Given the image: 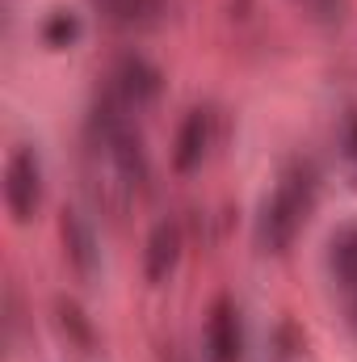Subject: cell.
I'll return each mask as SVG.
<instances>
[{"label": "cell", "instance_id": "obj_13", "mask_svg": "<svg viewBox=\"0 0 357 362\" xmlns=\"http://www.w3.org/2000/svg\"><path fill=\"white\" fill-rule=\"evenodd\" d=\"M349 148H353V156H357V110H349Z\"/></svg>", "mask_w": 357, "mask_h": 362}, {"label": "cell", "instance_id": "obj_3", "mask_svg": "<svg viewBox=\"0 0 357 362\" xmlns=\"http://www.w3.org/2000/svg\"><path fill=\"white\" fill-rule=\"evenodd\" d=\"M4 202L17 223H30L42 206V160L30 144H17L4 160Z\"/></svg>", "mask_w": 357, "mask_h": 362}, {"label": "cell", "instance_id": "obj_5", "mask_svg": "<svg viewBox=\"0 0 357 362\" xmlns=\"http://www.w3.org/2000/svg\"><path fill=\"white\" fill-rule=\"evenodd\" d=\"M206 354L210 362H240L244 354V333H240V312L227 295H219L210 303L206 316Z\"/></svg>", "mask_w": 357, "mask_h": 362}, {"label": "cell", "instance_id": "obj_8", "mask_svg": "<svg viewBox=\"0 0 357 362\" xmlns=\"http://www.w3.org/2000/svg\"><path fill=\"white\" fill-rule=\"evenodd\" d=\"M59 236H63V253H68V266L80 274V278H92L97 274V236H92L89 219L72 206L59 211Z\"/></svg>", "mask_w": 357, "mask_h": 362}, {"label": "cell", "instance_id": "obj_14", "mask_svg": "<svg viewBox=\"0 0 357 362\" xmlns=\"http://www.w3.org/2000/svg\"><path fill=\"white\" fill-rule=\"evenodd\" d=\"M345 295H349V312H353V325H357V278L345 286Z\"/></svg>", "mask_w": 357, "mask_h": 362}, {"label": "cell", "instance_id": "obj_12", "mask_svg": "<svg viewBox=\"0 0 357 362\" xmlns=\"http://www.w3.org/2000/svg\"><path fill=\"white\" fill-rule=\"evenodd\" d=\"M59 316H63V329H72V333L80 337V346H89V325H85L80 308H76V303H59Z\"/></svg>", "mask_w": 357, "mask_h": 362}, {"label": "cell", "instance_id": "obj_9", "mask_svg": "<svg viewBox=\"0 0 357 362\" xmlns=\"http://www.w3.org/2000/svg\"><path fill=\"white\" fill-rule=\"evenodd\" d=\"M92 8L122 30H152L164 17V0H92Z\"/></svg>", "mask_w": 357, "mask_h": 362}, {"label": "cell", "instance_id": "obj_1", "mask_svg": "<svg viewBox=\"0 0 357 362\" xmlns=\"http://www.w3.org/2000/svg\"><path fill=\"white\" fill-rule=\"evenodd\" d=\"M126 114L131 110L109 93L97 101L89 118V177L97 194L114 206H126L147 185V156Z\"/></svg>", "mask_w": 357, "mask_h": 362}, {"label": "cell", "instance_id": "obj_6", "mask_svg": "<svg viewBox=\"0 0 357 362\" xmlns=\"http://www.w3.org/2000/svg\"><path fill=\"white\" fill-rule=\"evenodd\" d=\"M214 127V118H210V110H189L185 114V122H181L177 131V144H173V169L177 173H193V169H202V160H206V152H210V131Z\"/></svg>", "mask_w": 357, "mask_h": 362}, {"label": "cell", "instance_id": "obj_7", "mask_svg": "<svg viewBox=\"0 0 357 362\" xmlns=\"http://www.w3.org/2000/svg\"><path fill=\"white\" fill-rule=\"evenodd\" d=\"M181 262V228L173 219H160L147 232V249H143V274L152 286H164Z\"/></svg>", "mask_w": 357, "mask_h": 362}, {"label": "cell", "instance_id": "obj_11", "mask_svg": "<svg viewBox=\"0 0 357 362\" xmlns=\"http://www.w3.org/2000/svg\"><path fill=\"white\" fill-rule=\"evenodd\" d=\"M42 38H47V47H72L76 38H80V21H76V13H68V8H55L51 17H47V25H42Z\"/></svg>", "mask_w": 357, "mask_h": 362}, {"label": "cell", "instance_id": "obj_2", "mask_svg": "<svg viewBox=\"0 0 357 362\" xmlns=\"http://www.w3.org/2000/svg\"><path fill=\"white\" fill-rule=\"evenodd\" d=\"M311 206H315V177H311V169L307 165H290L277 177L273 194L265 198V206H261V249L265 253H286L294 245V236L303 232Z\"/></svg>", "mask_w": 357, "mask_h": 362}, {"label": "cell", "instance_id": "obj_10", "mask_svg": "<svg viewBox=\"0 0 357 362\" xmlns=\"http://www.w3.org/2000/svg\"><path fill=\"white\" fill-rule=\"evenodd\" d=\"M328 266H332V278L341 286H349L357 278V223L353 228H341L328 245Z\"/></svg>", "mask_w": 357, "mask_h": 362}, {"label": "cell", "instance_id": "obj_4", "mask_svg": "<svg viewBox=\"0 0 357 362\" xmlns=\"http://www.w3.org/2000/svg\"><path fill=\"white\" fill-rule=\"evenodd\" d=\"M160 81L164 76H160L156 64H147L143 55H122L118 68H114V97L126 110H143V105H152L160 97V89H164Z\"/></svg>", "mask_w": 357, "mask_h": 362}]
</instances>
